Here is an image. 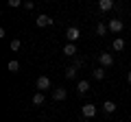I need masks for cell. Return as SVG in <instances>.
Returning a JSON list of instances; mask_svg holds the SVG:
<instances>
[{
    "instance_id": "6da1fadb",
    "label": "cell",
    "mask_w": 131,
    "mask_h": 122,
    "mask_svg": "<svg viewBox=\"0 0 131 122\" xmlns=\"http://www.w3.org/2000/svg\"><path fill=\"white\" fill-rule=\"evenodd\" d=\"M66 37H68V44H74L77 39L81 37V31H79L77 26H70L68 31H66Z\"/></svg>"
},
{
    "instance_id": "7a4b0ae2",
    "label": "cell",
    "mask_w": 131,
    "mask_h": 122,
    "mask_svg": "<svg viewBox=\"0 0 131 122\" xmlns=\"http://www.w3.org/2000/svg\"><path fill=\"white\" fill-rule=\"evenodd\" d=\"M98 61H101V68H112L114 66V57L109 55V52H101Z\"/></svg>"
},
{
    "instance_id": "3957f363",
    "label": "cell",
    "mask_w": 131,
    "mask_h": 122,
    "mask_svg": "<svg viewBox=\"0 0 131 122\" xmlns=\"http://www.w3.org/2000/svg\"><path fill=\"white\" fill-rule=\"evenodd\" d=\"M109 31H112V33H120L122 28H125V24H122V20H118V18H114V20H109Z\"/></svg>"
},
{
    "instance_id": "277c9868",
    "label": "cell",
    "mask_w": 131,
    "mask_h": 122,
    "mask_svg": "<svg viewBox=\"0 0 131 122\" xmlns=\"http://www.w3.org/2000/svg\"><path fill=\"white\" fill-rule=\"evenodd\" d=\"M52 98H55V100H66V98H68L66 87H55V89H52Z\"/></svg>"
},
{
    "instance_id": "5b68a950",
    "label": "cell",
    "mask_w": 131,
    "mask_h": 122,
    "mask_svg": "<svg viewBox=\"0 0 131 122\" xmlns=\"http://www.w3.org/2000/svg\"><path fill=\"white\" fill-rule=\"evenodd\" d=\"M35 85H37V89H39V92H46V89L50 87V79H48V76H39Z\"/></svg>"
},
{
    "instance_id": "8992f818",
    "label": "cell",
    "mask_w": 131,
    "mask_h": 122,
    "mask_svg": "<svg viewBox=\"0 0 131 122\" xmlns=\"http://www.w3.org/2000/svg\"><path fill=\"white\" fill-rule=\"evenodd\" d=\"M81 113H83V118H94L96 116V105H83Z\"/></svg>"
},
{
    "instance_id": "52a82bcc",
    "label": "cell",
    "mask_w": 131,
    "mask_h": 122,
    "mask_svg": "<svg viewBox=\"0 0 131 122\" xmlns=\"http://www.w3.org/2000/svg\"><path fill=\"white\" fill-rule=\"evenodd\" d=\"M114 9V0H101L98 2V11L101 13H107V11H112Z\"/></svg>"
},
{
    "instance_id": "ba28073f",
    "label": "cell",
    "mask_w": 131,
    "mask_h": 122,
    "mask_svg": "<svg viewBox=\"0 0 131 122\" xmlns=\"http://www.w3.org/2000/svg\"><path fill=\"white\" fill-rule=\"evenodd\" d=\"M52 24V18H48L46 13H42V15H37V26H42V28H46V26H50Z\"/></svg>"
},
{
    "instance_id": "9c48e42d",
    "label": "cell",
    "mask_w": 131,
    "mask_h": 122,
    "mask_svg": "<svg viewBox=\"0 0 131 122\" xmlns=\"http://www.w3.org/2000/svg\"><path fill=\"white\" fill-rule=\"evenodd\" d=\"M63 55L66 57H74L77 55V46H74V44H66V46H63Z\"/></svg>"
},
{
    "instance_id": "30bf717a",
    "label": "cell",
    "mask_w": 131,
    "mask_h": 122,
    "mask_svg": "<svg viewBox=\"0 0 131 122\" xmlns=\"http://www.w3.org/2000/svg\"><path fill=\"white\" fill-rule=\"evenodd\" d=\"M103 109H105V113H114V111H116V103H114V100H105Z\"/></svg>"
},
{
    "instance_id": "8fae6325",
    "label": "cell",
    "mask_w": 131,
    "mask_h": 122,
    "mask_svg": "<svg viewBox=\"0 0 131 122\" xmlns=\"http://www.w3.org/2000/svg\"><path fill=\"white\" fill-rule=\"evenodd\" d=\"M88 89H90V83H88V81H79V83H77V92H79V94H85Z\"/></svg>"
},
{
    "instance_id": "7c38bea8",
    "label": "cell",
    "mask_w": 131,
    "mask_h": 122,
    "mask_svg": "<svg viewBox=\"0 0 131 122\" xmlns=\"http://www.w3.org/2000/svg\"><path fill=\"white\" fill-rule=\"evenodd\" d=\"M112 46H114V50H116V52H120L122 48H125V39H122V37H116Z\"/></svg>"
},
{
    "instance_id": "4fadbf2b",
    "label": "cell",
    "mask_w": 131,
    "mask_h": 122,
    "mask_svg": "<svg viewBox=\"0 0 131 122\" xmlns=\"http://www.w3.org/2000/svg\"><path fill=\"white\" fill-rule=\"evenodd\" d=\"M77 76V66H68L66 68V79H74Z\"/></svg>"
},
{
    "instance_id": "5bb4252c",
    "label": "cell",
    "mask_w": 131,
    "mask_h": 122,
    "mask_svg": "<svg viewBox=\"0 0 131 122\" xmlns=\"http://www.w3.org/2000/svg\"><path fill=\"white\" fill-rule=\"evenodd\" d=\"M7 68H9V72H13V74H15V72L20 70V63H18V61H15V59H11L9 63H7Z\"/></svg>"
},
{
    "instance_id": "9a60e30c",
    "label": "cell",
    "mask_w": 131,
    "mask_h": 122,
    "mask_svg": "<svg viewBox=\"0 0 131 122\" xmlns=\"http://www.w3.org/2000/svg\"><path fill=\"white\" fill-rule=\"evenodd\" d=\"M44 100H46V98H44L42 92H37V94L33 96V105H37V107H39V105H44Z\"/></svg>"
},
{
    "instance_id": "2e32d148",
    "label": "cell",
    "mask_w": 131,
    "mask_h": 122,
    "mask_svg": "<svg viewBox=\"0 0 131 122\" xmlns=\"http://www.w3.org/2000/svg\"><path fill=\"white\" fill-rule=\"evenodd\" d=\"M92 76H94L96 81H103V79H105V70H103V68H98V70L92 72Z\"/></svg>"
},
{
    "instance_id": "e0dca14e",
    "label": "cell",
    "mask_w": 131,
    "mask_h": 122,
    "mask_svg": "<svg viewBox=\"0 0 131 122\" xmlns=\"http://www.w3.org/2000/svg\"><path fill=\"white\" fill-rule=\"evenodd\" d=\"M107 31H109V26H107V24H103V22H101V24L96 26V35H105Z\"/></svg>"
},
{
    "instance_id": "ac0fdd59",
    "label": "cell",
    "mask_w": 131,
    "mask_h": 122,
    "mask_svg": "<svg viewBox=\"0 0 131 122\" xmlns=\"http://www.w3.org/2000/svg\"><path fill=\"white\" fill-rule=\"evenodd\" d=\"M20 46H22V42H20V39H13V42L9 44V48H11L13 52H15V50H20Z\"/></svg>"
},
{
    "instance_id": "d6986e66",
    "label": "cell",
    "mask_w": 131,
    "mask_h": 122,
    "mask_svg": "<svg viewBox=\"0 0 131 122\" xmlns=\"http://www.w3.org/2000/svg\"><path fill=\"white\" fill-rule=\"evenodd\" d=\"M24 9H28V11H33V9H35V2H31V0H26V2H24Z\"/></svg>"
},
{
    "instance_id": "ffe728a7",
    "label": "cell",
    "mask_w": 131,
    "mask_h": 122,
    "mask_svg": "<svg viewBox=\"0 0 131 122\" xmlns=\"http://www.w3.org/2000/svg\"><path fill=\"white\" fill-rule=\"evenodd\" d=\"M7 5H9V7H20V5H24V2H20V0H9Z\"/></svg>"
},
{
    "instance_id": "44dd1931",
    "label": "cell",
    "mask_w": 131,
    "mask_h": 122,
    "mask_svg": "<svg viewBox=\"0 0 131 122\" xmlns=\"http://www.w3.org/2000/svg\"><path fill=\"white\" fill-rule=\"evenodd\" d=\"M127 81H129V83H131V72H129V74H127Z\"/></svg>"
}]
</instances>
